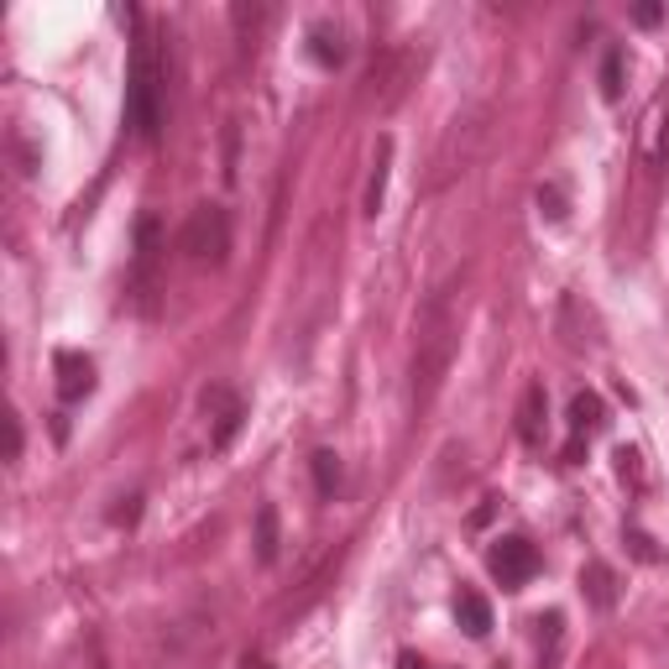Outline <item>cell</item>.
<instances>
[{
	"instance_id": "13",
	"label": "cell",
	"mask_w": 669,
	"mask_h": 669,
	"mask_svg": "<svg viewBox=\"0 0 669 669\" xmlns=\"http://www.w3.org/2000/svg\"><path fill=\"white\" fill-rule=\"evenodd\" d=\"M455 622L466 628V639H487V633H492V607H487V596H481V591H461V596H455Z\"/></svg>"
},
{
	"instance_id": "15",
	"label": "cell",
	"mask_w": 669,
	"mask_h": 669,
	"mask_svg": "<svg viewBox=\"0 0 669 669\" xmlns=\"http://www.w3.org/2000/svg\"><path fill=\"white\" fill-rule=\"evenodd\" d=\"M602 424H607V408H602V398H596V393H576V398H570V429H576V439L596 435Z\"/></svg>"
},
{
	"instance_id": "4",
	"label": "cell",
	"mask_w": 669,
	"mask_h": 669,
	"mask_svg": "<svg viewBox=\"0 0 669 669\" xmlns=\"http://www.w3.org/2000/svg\"><path fill=\"white\" fill-rule=\"evenodd\" d=\"M178 246H183V257L194 267H226V257H231V215L220 204H200L183 220Z\"/></svg>"
},
{
	"instance_id": "26",
	"label": "cell",
	"mask_w": 669,
	"mask_h": 669,
	"mask_svg": "<svg viewBox=\"0 0 669 669\" xmlns=\"http://www.w3.org/2000/svg\"><path fill=\"white\" fill-rule=\"evenodd\" d=\"M398 669H435L429 659H419V654H398Z\"/></svg>"
},
{
	"instance_id": "10",
	"label": "cell",
	"mask_w": 669,
	"mask_h": 669,
	"mask_svg": "<svg viewBox=\"0 0 669 669\" xmlns=\"http://www.w3.org/2000/svg\"><path fill=\"white\" fill-rule=\"evenodd\" d=\"M309 59L320 63V68H340L346 63V31L335 27V22H314L309 27Z\"/></svg>"
},
{
	"instance_id": "22",
	"label": "cell",
	"mask_w": 669,
	"mask_h": 669,
	"mask_svg": "<svg viewBox=\"0 0 669 669\" xmlns=\"http://www.w3.org/2000/svg\"><path fill=\"white\" fill-rule=\"evenodd\" d=\"M137 518H142V497H120V507L111 513V524L126 528V524H137Z\"/></svg>"
},
{
	"instance_id": "3",
	"label": "cell",
	"mask_w": 669,
	"mask_h": 669,
	"mask_svg": "<svg viewBox=\"0 0 669 669\" xmlns=\"http://www.w3.org/2000/svg\"><path fill=\"white\" fill-rule=\"evenodd\" d=\"M487 137H492V111L481 105V111H471V116H455L450 120V131L439 137L435 146V173H429V189H445L450 178L471 173V163L481 157V146H487Z\"/></svg>"
},
{
	"instance_id": "20",
	"label": "cell",
	"mask_w": 669,
	"mask_h": 669,
	"mask_svg": "<svg viewBox=\"0 0 669 669\" xmlns=\"http://www.w3.org/2000/svg\"><path fill=\"white\" fill-rule=\"evenodd\" d=\"M622 539H628V550L639 554L643 565H659V559H665V554L654 550V539H648V533H639V528H628V533H622Z\"/></svg>"
},
{
	"instance_id": "7",
	"label": "cell",
	"mask_w": 669,
	"mask_h": 669,
	"mask_svg": "<svg viewBox=\"0 0 669 669\" xmlns=\"http://www.w3.org/2000/svg\"><path fill=\"white\" fill-rule=\"evenodd\" d=\"M53 366H59V398L63 403H79L85 393H94V361H89V356H79V350H59Z\"/></svg>"
},
{
	"instance_id": "8",
	"label": "cell",
	"mask_w": 669,
	"mask_h": 669,
	"mask_svg": "<svg viewBox=\"0 0 669 669\" xmlns=\"http://www.w3.org/2000/svg\"><path fill=\"white\" fill-rule=\"evenodd\" d=\"M204 408H209V419H215V435H209V445H215V450H226V445L235 439V429H241V419H246V408L235 403L226 387H209V393H204Z\"/></svg>"
},
{
	"instance_id": "25",
	"label": "cell",
	"mask_w": 669,
	"mask_h": 669,
	"mask_svg": "<svg viewBox=\"0 0 669 669\" xmlns=\"http://www.w3.org/2000/svg\"><path fill=\"white\" fill-rule=\"evenodd\" d=\"M633 22H639V27H659L665 11H659V5H643V11H633Z\"/></svg>"
},
{
	"instance_id": "23",
	"label": "cell",
	"mask_w": 669,
	"mask_h": 669,
	"mask_svg": "<svg viewBox=\"0 0 669 669\" xmlns=\"http://www.w3.org/2000/svg\"><path fill=\"white\" fill-rule=\"evenodd\" d=\"M231 22H235L241 31H257V27L267 22V11H257V5H235V11H231Z\"/></svg>"
},
{
	"instance_id": "11",
	"label": "cell",
	"mask_w": 669,
	"mask_h": 669,
	"mask_svg": "<svg viewBox=\"0 0 669 669\" xmlns=\"http://www.w3.org/2000/svg\"><path fill=\"white\" fill-rule=\"evenodd\" d=\"M387 168H393V137L377 142V157H372V178H366V194H361V215L377 220L382 200H387Z\"/></svg>"
},
{
	"instance_id": "19",
	"label": "cell",
	"mask_w": 669,
	"mask_h": 669,
	"mask_svg": "<svg viewBox=\"0 0 669 669\" xmlns=\"http://www.w3.org/2000/svg\"><path fill=\"white\" fill-rule=\"evenodd\" d=\"M539 215L544 220H565V189L559 183H539Z\"/></svg>"
},
{
	"instance_id": "14",
	"label": "cell",
	"mask_w": 669,
	"mask_h": 669,
	"mask_svg": "<svg viewBox=\"0 0 669 669\" xmlns=\"http://www.w3.org/2000/svg\"><path fill=\"white\" fill-rule=\"evenodd\" d=\"M665 137H669V100H654L648 116H643V157H648V163L665 157V146H669Z\"/></svg>"
},
{
	"instance_id": "6",
	"label": "cell",
	"mask_w": 669,
	"mask_h": 669,
	"mask_svg": "<svg viewBox=\"0 0 669 669\" xmlns=\"http://www.w3.org/2000/svg\"><path fill=\"white\" fill-rule=\"evenodd\" d=\"M413 74H419V59H413V53H403V48L387 53V59L372 68V94H377V105H398L408 94V79H413Z\"/></svg>"
},
{
	"instance_id": "5",
	"label": "cell",
	"mask_w": 669,
	"mask_h": 669,
	"mask_svg": "<svg viewBox=\"0 0 669 669\" xmlns=\"http://www.w3.org/2000/svg\"><path fill=\"white\" fill-rule=\"evenodd\" d=\"M487 570H492L497 581L507 586V591H518V586L533 581V570H539V550L528 544V539H497L492 550H487Z\"/></svg>"
},
{
	"instance_id": "1",
	"label": "cell",
	"mask_w": 669,
	"mask_h": 669,
	"mask_svg": "<svg viewBox=\"0 0 669 669\" xmlns=\"http://www.w3.org/2000/svg\"><path fill=\"white\" fill-rule=\"evenodd\" d=\"M455 350H461V324L450 309V288H439L419 314V346H413V403L419 408L435 403V393L450 377Z\"/></svg>"
},
{
	"instance_id": "24",
	"label": "cell",
	"mask_w": 669,
	"mask_h": 669,
	"mask_svg": "<svg viewBox=\"0 0 669 669\" xmlns=\"http://www.w3.org/2000/svg\"><path fill=\"white\" fill-rule=\"evenodd\" d=\"M617 471H622V481H628V476L639 481V476H643V471H639V450H622V455H617Z\"/></svg>"
},
{
	"instance_id": "17",
	"label": "cell",
	"mask_w": 669,
	"mask_h": 669,
	"mask_svg": "<svg viewBox=\"0 0 669 669\" xmlns=\"http://www.w3.org/2000/svg\"><path fill=\"white\" fill-rule=\"evenodd\" d=\"M309 471H314V487H320V497L340 492V455H335V450H314Z\"/></svg>"
},
{
	"instance_id": "9",
	"label": "cell",
	"mask_w": 669,
	"mask_h": 669,
	"mask_svg": "<svg viewBox=\"0 0 669 669\" xmlns=\"http://www.w3.org/2000/svg\"><path fill=\"white\" fill-rule=\"evenodd\" d=\"M544 419H550V398H544L539 382H528L524 403H518V435H524V445H544Z\"/></svg>"
},
{
	"instance_id": "21",
	"label": "cell",
	"mask_w": 669,
	"mask_h": 669,
	"mask_svg": "<svg viewBox=\"0 0 669 669\" xmlns=\"http://www.w3.org/2000/svg\"><path fill=\"white\" fill-rule=\"evenodd\" d=\"M5 461H22V419L5 413Z\"/></svg>"
},
{
	"instance_id": "16",
	"label": "cell",
	"mask_w": 669,
	"mask_h": 669,
	"mask_svg": "<svg viewBox=\"0 0 669 669\" xmlns=\"http://www.w3.org/2000/svg\"><path fill=\"white\" fill-rule=\"evenodd\" d=\"M278 544H283V539H278V507L262 502V507H257V559L272 565V559H278Z\"/></svg>"
},
{
	"instance_id": "27",
	"label": "cell",
	"mask_w": 669,
	"mask_h": 669,
	"mask_svg": "<svg viewBox=\"0 0 669 669\" xmlns=\"http://www.w3.org/2000/svg\"><path fill=\"white\" fill-rule=\"evenodd\" d=\"M241 669H272V665H267L262 654H246V659H241Z\"/></svg>"
},
{
	"instance_id": "12",
	"label": "cell",
	"mask_w": 669,
	"mask_h": 669,
	"mask_svg": "<svg viewBox=\"0 0 669 669\" xmlns=\"http://www.w3.org/2000/svg\"><path fill=\"white\" fill-rule=\"evenodd\" d=\"M581 596L596 612H612V607H617V576H612L602 559H591V565L581 570Z\"/></svg>"
},
{
	"instance_id": "2",
	"label": "cell",
	"mask_w": 669,
	"mask_h": 669,
	"mask_svg": "<svg viewBox=\"0 0 669 669\" xmlns=\"http://www.w3.org/2000/svg\"><path fill=\"white\" fill-rule=\"evenodd\" d=\"M163 85H168V63H163V48L152 31H137L131 42V68H126V126L152 142L157 126H163Z\"/></svg>"
},
{
	"instance_id": "18",
	"label": "cell",
	"mask_w": 669,
	"mask_h": 669,
	"mask_svg": "<svg viewBox=\"0 0 669 669\" xmlns=\"http://www.w3.org/2000/svg\"><path fill=\"white\" fill-rule=\"evenodd\" d=\"M622 68H628L622 48H612L607 59H602V94H607V100H622Z\"/></svg>"
}]
</instances>
